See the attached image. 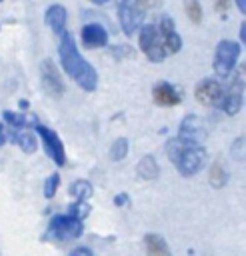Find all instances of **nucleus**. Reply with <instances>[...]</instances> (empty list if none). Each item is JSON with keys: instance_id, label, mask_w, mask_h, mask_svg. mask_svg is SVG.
I'll use <instances>...</instances> for the list:
<instances>
[{"instance_id": "2f4dec72", "label": "nucleus", "mask_w": 246, "mask_h": 256, "mask_svg": "<svg viewBox=\"0 0 246 256\" xmlns=\"http://www.w3.org/2000/svg\"><path fill=\"white\" fill-rule=\"evenodd\" d=\"M92 4H96V6H104V4H108V2H112V0H90Z\"/></svg>"}, {"instance_id": "4be33fe9", "label": "nucleus", "mask_w": 246, "mask_h": 256, "mask_svg": "<svg viewBox=\"0 0 246 256\" xmlns=\"http://www.w3.org/2000/svg\"><path fill=\"white\" fill-rule=\"evenodd\" d=\"M4 122H6L8 126H12L14 130H20V128L26 126V118H24L22 114L10 112V110H4Z\"/></svg>"}, {"instance_id": "a211bd4d", "label": "nucleus", "mask_w": 246, "mask_h": 256, "mask_svg": "<svg viewBox=\"0 0 246 256\" xmlns=\"http://www.w3.org/2000/svg\"><path fill=\"white\" fill-rule=\"evenodd\" d=\"M92 184L88 180H76L70 184V196L76 200V202H86L90 196H92Z\"/></svg>"}, {"instance_id": "f8f14e48", "label": "nucleus", "mask_w": 246, "mask_h": 256, "mask_svg": "<svg viewBox=\"0 0 246 256\" xmlns=\"http://www.w3.org/2000/svg\"><path fill=\"white\" fill-rule=\"evenodd\" d=\"M152 100H154V104L164 106V108L178 106L182 102V92L174 84H170L166 80H160L152 86Z\"/></svg>"}, {"instance_id": "2eb2a0df", "label": "nucleus", "mask_w": 246, "mask_h": 256, "mask_svg": "<svg viewBox=\"0 0 246 256\" xmlns=\"http://www.w3.org/2000/svg\"><path fill=\"white\" fill-rule=\"evenodd\" d=\"M66 22H68V12L64 6L60 4H54L46 10V24L50 26V30L56 34V36H62L66 34Z\"/></svg>"}, {"instance_id": "9b49d317", "label": "nucleus", "mask_w": 246, "mask_h": 256, "mask_svg": "<svg viewBox=\"0 0 246 256\" xmlns=\"http://www.w3.org/2000/svg\"><path fill=\"white\" fill-rule=\"evenodd\" d=\"M158 34H160L162 46H164V50H166V56H168V54H178V52L182 50V38H180V34L176 32L174 20H172L170 16H162L160 26H158Z\"/></svg>"}, {"instance_id": "f257e3e1", "label": "nucleus", "mask_w": 246, "mask_h": 256, "mask_svg": "<svg viewBox=\"0 0 246 256\" xmlns=\"http://www.w3.org/2000/svg\"><path fill=\"white\" fill-rule=\"evenodd\" d=\"M60 46H58V56L64 72L86 92H94L98 88V72L90 66V62L78 52L76 40L72 34H62L60 36Z\"/></svg>"}, {"instance_id": "1a4fd4ad", "label": "nucleus", "mask_w": 246, "mask_h": 256, "mask_svg": "<svg viewBox=\"0 0 246 256\" xmlns=\"http://www.w3.org/2000/svg\"><path fill=\"white\" fill-rule=\"evenodd\" d=\"M244 102V76L240 72V76L236 74V78L232 80V84L224 90V98L220 104V110H224L228 116H236L242 108Z\"/></svg>"}, {"instance_id": "393cba45", "label": "nucleus", "mask_w": 246, "mask_h": 256, "mask_svg": "<svg viewBox=\"0 0 246 256\" xmlns=\"http://www.w3.org/2000/svg\"><path fill=\"white\" fill-rule=\"evenodd\" d=\"M210 180H212V184H214L216 188H220V186H224V184H226V180H228V174H226V170H224V166H220V164H214V168H212V176H210Z\"/></svg>"}, {"instance_id": "aec40b11", "label": "nucleus", "mask_w": 246, "mask_h": 256, "mask_svg": "<svg viewBox=\"0 0 246 256\" xmlns=\"http://www.w3.org/2000/svg\"><path fill=\"white\" fill-rule=\"evenodd\" d=\"M128 150H130L128 140H126V138H118V140H114V144L110 146V158H112L114 162H120V160H124V158L128 156Z\"/></svg>"}, {"instance_id": "423d86ee", "label": "nucleus", "mask_w": 246, "mask_h": 256, "mask_svg": "<svg viewBox=\"0 0 246 256\" xmlns=\"http://www.w3.org/2000/svg\"><path fill=\"white\" fill-rule=\"evenodd\" d=\"M144 18H146V14L138 8L136 0H120V4H118V22H120V28L126 36H132L142 26Z\"/></svg>"}, {"instance_id": "c85d7f7f", "label": "nucleus", "mask_w": 246, "mask_h": 256, "mask_svg": "<svg viewBox=\"0 0 246 256\" xmlns=\"http://www.w3.org/2000/svg\"><path fill=\"white\" fill-rule=\"evenodd\" d=\"M236 6H238V10L244 14L246 12V0H236Z\"/></svg>"}, {"instance_id": "7ed1b4c3", "label": "nucleus", "mask_w": 246, "mask_h": 256, "mask_svg": "<svg viewBox=\"0 0 246 256\" xmlns=\"http://www.w3.org/2000/svg\"><path fill=\"white\" fill-rule=\"evenodd\" d=\"M82 232H84L82 220H76L70 214H56V216H52V220L48 224L46 238L56 240V242H68V240L80 238Z\"/></svg>"}, {"instance_id": "4468645a", "label": "nucleus", "mask_w": 246, "mask_h": 256, "mask_svg": "<svg viewBox=\"0 0 246 256\" xmlns=\"http://www.w3.org/2000/svg\"><path fill=\"white\" fill-rule=\"evenodd\" d=\"M80 40L86 48H104L108 44V30L98 24V22H90L86 26H82V32H80Z\"/></svg>"}, {"instance_id": "20e7f679", "label": "nucleus", "mask_w": 246, "mask_h": 256, "mask_svg": "<svg viewBox=\"0 0 246 256\" xmlns=\"http://www.w3.org/2000/svg\"><path fill=\"white\" fill-rule=\"evenodd\" d=\"M240 44L238 42H232V40H222L218 46H216V52H214V72L218 78H228L230 72L234 70L236 66V60L240 56Z\"/></svg>"}, {"instance_id": "473e14b6", "label": "nucleus", "mask_w": 246, "mask_h": 256, "mask_svg": "<svg viewBox=\"0 0 246 256\" xmlns=\"http://www.w3.org/2000/svg\"><path fill=\"white\" fill-rule=\"evenodd\" d=\"M218 2H224V0H218Z\"/></svg>"}, {"instance_id": "cd10ccee", "label": "nucleus", "mask_w": 246, "mask_h": 256, "mask_svg": "<svg viewBox=\"0 0 246 256\" xmlns=\"http://www.w3.org/2000/svg\"><path fill=\"white\" fill-rule=\"evenodd\" d=\"M114 202H116V206H124V204L128 202V196H126V194H118Z\"/></svg>"}, {"instance_id": "f03ea898", "label": "nucleus", "mask_w": 246, "mask_h": 256, "mask_svg": "<svg viewBox=\"0 0 246 256\" xmlns=\"http://www.w3.org/2000/svg\"><path fill=\"white\" fill-rule=\"evenodd\" d=\"M166 154L184 178L198 174L206 166V160H208L206 148L202 144H190V142L180 140L178 136L166 142Z\"/></svg>"}, {"instance_id": "bb28decb", "label": "nucleus", "mask_w": 246, "mask_h": 256, "mask_svg": "<svg viewBox=\"0 0 246 256\" xmlns=\"http://www.w3.org/2000/svg\"><path fill=\"white\" fill-rule=\"evenodd\" d=\"M70 256H94L92 254V250L90 248H86V246H82V248H78V250H74Z\"/></svg>"}, {"instance_id": "ddd939ff", "label": "nucleus", "mask_w": 246, "mask_h": 256, "mask_svg": "<svg viewBox=\"0 0 246 256\" xmlns=\"http://www.w3.org/2000/svg\"><path fill=\"white\" fill-rule=\"evenodd\" d=\"M178 138L184 140V142H190V144H202V140L206 138V126L202 122L200 116H186L180 124V132H178Z\"/></svg>"}, {"instance_id": "5701e85b", "label": "nucleus", "mask_w": 246, "mask_h": 256, "mask_svg": "<svg viewBox=\"0 0 246 256\" xmlns=\"http://www.w3.org/2000/svg\"><path fill=\"white\" fill-rule=\"evenodd\" d=\"M58 186H60V176L54 172V174H50V176L46 178V182H44V196H46V198H54L56 192H58Z\"/></svg>"}, {"instance_id": "a878e982", "label": "nucleus", "mask_w": 246, "mask_h": 256, "mask_svg": "<svg viewBox=\"0 0 246 256\" xmlns=\"http://www.w3.org/2000/svg\"><path fill=\"white\" fill-rule=\"evenodd\" d=\"M136 4H138V8L146 14V12H150V10H156V8L160 6V0H136Z\"/></svg>"}, {"instance_id": "7c9ffc66", "label": "nucleus", "mask_w": 246, "mask_h": 256, "mask_svg": "<svg viewBox=\"0 0 246 256\" xmlns=\"http://www.w3.org/2000/svg\"><path fill=\"white\" fill-rule=\"evenodd\" d=\"M30 108V102L28 100H20V110H28Z\"/></svg>"}, {"instance_id": "9d476101", "label": "nucleus", "mask_w": 246, "mask_h": 256, "mask_svg": "<svg viewBox=\"0 0 246 256\" xmlns=\"http://www.w3.org/2000/svg\"><path fill=\"white\" fill-rule=\"evenodd\" d=\"M40 78H42V88L52 96V98H60L64 94V82L62 76L56 68V64L52 60H44L40 64Z\"/></svg>"}, {"instance_id": "f3484780", "label": "nucleus", "mask_w": 246, "mask_h": 256, "mask_svg": "<svg viewBox=\"0 0 246 256\" xmlns=\"http://www.w3.org/2000/svg\"><path fill=\"white\" fill-rule=\"evenodd\" d=\"M136 170H138V176L144 178V180H154V178H158V172H160L158 162L154 160V156H144V158H140Z\"/></svg>"}, {"instance_id": "6e6552de", "label": "nucleus", "mask_w": 246, "mask_h": 256, "mask_svg": "<svg viewBox=\"0 0 246 256\" xmlns=\"http://www.w3.org/2000/svg\"><path fill=\"white\" fill-rule=\"evenodd\" d=\"M36 134L40 136L42 146H44L46 154L50 156V160L56 166H64L66 164V150H64V144H62L60 136L52 128L42 126V124H36Z\"/></svg>"}, {"instance_id": "0eeeda50", "label": "nucleus", "mask_w": 246, "mask_h": 256, "mask_svg": "<svg viewBox=\"0 0 246 256\" xmlns=\"http://www.w3.org/2000/svg\"><path fill=\"white\" fill-rule=\"evenodd\" d=\"M194 96L198 100V104L208 106V108H220L222 98H224V88L222 82L216 78H204L196 84Z\"/></svg>"}, {"instance_id": "c756f323", "label": "nucleus", "mask_w": 246, "mask_h": 256, "mask_svg": "<svg viewBox=\"0 0 246 256\" xmlns=\"http://www.w3.org/2000/svg\"><path fill=\"white\" fill-rule=\"evenodd\" d=\"M240 40H242V44H244V40H246V24L240 26Z\"/></svg>"}, {"instance_id": "6ab92c4d", "label": "nucleus", "mask_w": 246, "mask_h": 256, "mask_svg": "<svg viewBox=\"0 0 246 256\" xmlns=\"http://www.w3.org/2000/svg\"><path fill=\"white\" fill-rule=\"evenodd\" d=\"M12 138L16 140V144L22 148V152L26 154H34L36 148H38V142H36V136L30 134V132H14Z\"/></svg>"}, {"instance_id": "b1692460", "label": "nucleus", "mask_w": 246, "mask_h": 256, "mask_svg": "<svg viewBox=\"0 0 246 256\" xmlns=\"http://www.w3.org/2000/svg\"><path fill=\"white\" fill-rule=\"evenodd\" d=\"M88 212H90L88 202H74V204L70 206V210H68V214H70L72 218H76V220H84V218L88 216Z\"/></svg>"}, {"instance_id": "39448f33", "label": "nucleus", "mask_w": 246, "mask_h": 256, "mask_svg": "<svg viewBox=\"0 0 246 256\" xmlns=\"http://www.w3.org/2000/svg\"><path fill=\"white\" fill-rule=\"evenodd\" d=\"M138 42H140V48H142V52L146 54V58H148L150 62H162V60L166 58V50H164V46H162L158 28H156L154 24L142 26L140 36H138Z\"/></svg>"}, {"instance_id": "dca6fc26", "label": "nucleus", "mask_w": 246, "mask_h": 256, "mask_svg": "<svg viewBox=\"0 0 246 256\" xmlns=\"http://www.w3.org/2000/svg\"><path fill=\"white\" fill-rule=\"evenodd\" d=\"M144 246H146L148 256H168L170 254L166 240L158 234H146L144 236Z\"/></svg>"}, {"instance_id": "412c9836", "label": "nucleus", "mask_w": 246, "mask_h": 256, "mask_svg": "<svg viewBox=\"0 0 246 256\" xmlns=\"http://www.w3.org/2000/svg\"><path fill=\"white\" fill-rule=\"evenodd\" d=\"M184 12L188 16L190 22L194 24H200L202 22V6H200V0H184Z\"/></svg>"}]
</instances>
